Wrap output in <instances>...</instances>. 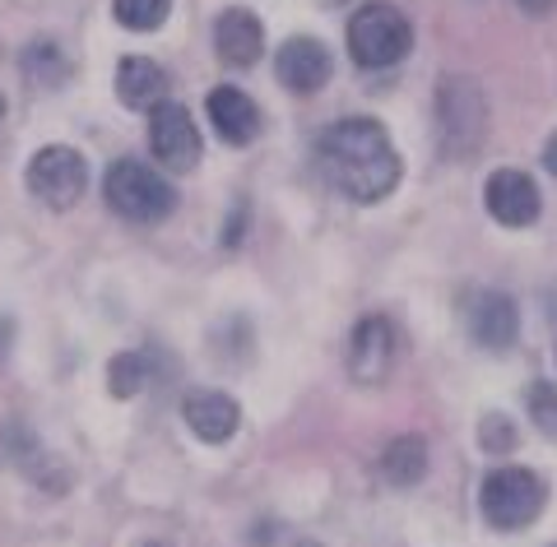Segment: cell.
Here are the masks:
<instances>
[{
    "label": "cell",
    "mask_w": 557,
    "mask_h": 547,
    "mask_svg": "<svg viewBox=\"0 0 557 547\" xmlns=\"http://www.w3.org/2000/svg\"><path fill=\"white\" fill-rule=\"evenodd\" d=\"M317 163L325 182L354 204H381L399 186V153L372 116H344L317 139Z\"/></svg>",
    "instance_id": "obj_1"
},
{
    "label": "cell",
    "mask_w": 557,
    "mask_h": 547,
    "mask_svg": "<svg viewBox=\"0 0 557 547\" xmlns=\"http://www.w3.org/2000/svg\"><path fill=\"white\" fill-rule=\"evenodd\" d=\"M548 506V483L539 478L534 469H520V464H502L483 478L479 487V510L483 520L502 529V534H520L530 529Z\"/></svg>",
    "instance_id": "obj_2"
},
{
    "label": "cell",
    "mask_w": 557,
    "mask_h": 547,
    "mask_svg": "<svg viewBox=\"0 0 557 547\" xmlns=\"http://www.w3.org/2000/svg\"><path fill=\"white\" fill-rule=\"evenodd\" d=\"M102 196H108L112 214L126 223H163L177 209V190L139 158H116L108 167V182H102Z\"/></svg>",
    "instance_id": "obj_3"
},
{
    "label": "cell",
    "mask_w": 557,
    "mask_h": 547,
    "mask_svg": "<svg viewBox=\"0 0 557 547\" xmlns=\"http://www.w3.org/2000/svg\"><path fill=\"white\" fill-rule=\"evenodd\" d=\"M409 47H413V28L386 0H372L348 20V57L362 70H391L409 57Z\"/></svg>",
    "instance_id": "obj_4"
},
{
    "label": "cell",
    "mask_w": 557,
    "mask_h": 547,
    "mask_svg": "<svg viewBox=\"0 0 557 547\" xmlns=\"http://www.w3.org/2000/svg\"><path fill=\"white\" fill-rule=\"evenodd\" d=\"M437 135L450 158H474V149L487 135V102L474 79L450 75L437 88Z\"/></svg>",
    "instance_id": "obj_5"
},
{
    "label": "cell",
    "mask_w": 557,
    "mask_h": 547,
    "mask_svg": "<svg viewBox=\"0 0 557 547\" xmlns=\"http://www.w3.org/2000/svg\"><path fill=\"white\" fill-rule=\"evenodd\" d=\"M28 190L47 209H75L84 200V190H89V163L70 145H47L28 163Z\"/></svg>",
    "instance_id": "obj_6"
},
{
    "label": "cell",
    "mask_w": 557,
    "mask_h": 547,
    "mask_svg": "<svg viewBox=\"0 0 557 547\" xmlns=\"http://www.w3.org/2000/svg\"><path fill=\"white\" fill-rule=\"evenodd\" d=\"M149 149L168 172H190L200 163V130L182 102L149 108Z\"/></svg>",
    "instance_id": "obj_7"
},
{
    "label": "cell",
    "mask_w": 557,
    "mask_h": 547,
    "mask_svg": "<svg viewBox=\"0 0 557 547\" xmlns=\"http://www.w3.org/2000/svg\"><path fill=\"white\" fill-rule=\"evenodd\" d=\"M483 204H487V214H493L502 227H530L539 219V209H544L534 176L520 172V167H497L493 176H487Z\"/></svg>",
    "instance_id": "obj_8"
},
{
    "label": "cell",
    "mask_w": 557,
    "mask_h": 547,
    "mask_svg": "<svg viewBox=\"0 0 557 547\" xmlns=\"http://www.w3.org/2000/svg\"><path fill=\"white\" fill-rule=\"evenodd\" d=\"M395 352H399L395 325L386 315H368V321H358L354 339H348V372H354V381H362V385H376V381L391 376Z\"/></svg>",
    "instance_id": "obj_9"
},
{
    "label": "cell",
    "mask_w": 557,
    "mask_h": 547,
    "mask_svg": "<svg viewBox=\"0 0 557 547\" xmlns=\"http://www.w3.org/2000/svg\"><path fill=\"white\" fill-rule=\"evenodd\" d=\"M330 70H335V61H330L325 42H317V38H288L274 57V75L284 79V88H293V94H317V88H325Z\"/></svg>",
    "instance_id": "obj_10"
},
{
    "label": "cell",
    "mask_w": 557,
    "mask_h": 547,
    "mask_svg": "<svg viewBox=\"0 0 557 547\" xmlns=\"http://www.w3.org/2000/svg\"><path fill=\"white\" fill-rule=\"evenodd\" d=\"M182 418L205 446H223V440L237 432L242 409H237V399L223 395V390H186L182 395Z\"/></svg>",
    "instance_id": "obj_11"
},
{
    "label": "cell",
    "mask_w": 557,
    "mask_h": 547,
    "mask_svg": "<svg viewBox=\"0 0 557 547\" xmlns=\"http://www.w3.org/2000/svg\"><path fill=\"white\" fill-rule=\"evenodd\" d=\"M214 51H219V61L233 70L256 65L260 51H265V24H260L251 10H223L214 20Z\"/></svg>",
    "instance_id": "obj_12"
},
{
    "label": "cell",
    "mask_w": 557,
    "mask_h": 547,
    "mask_svg": "<svg viewBox=\"0 0 557 547\" xmlns=\"http://www.w3.org/2000/svg\"><path fill=\"white\" fill-rule=\"evenodd\" d=\"M205 108H209V121H214L223 145H251V139L260 135V108L251 102V94H242V88H233V84L209 88Z\"/></svg>",
    "instance_id": "obj_13"
},
{
    "label": "cell",
    "mask_w": 557,
    "mask_h": 547,
    "mask_svg": "<svg viewBox=\"0 0 557 547\" xmlns=\"http://www.w3.org/2000/svg\"><path fill=\"white\" fill-rule=\"evenodd\" d=\"M469 330H474V339L493 352H507L520 334V311L507 293H479L474 307H469Z\"/></svg>",
    "instance_id": "obj_14"
},
{
    "label": "cell",
    "mask_w": 557,
    "mask_h": 547,
    "mask_svg": "<svg viewBox=\"0 0 557 547\" xmlns=\"http://www.w3.org/2000/svg\"><path fill=\"white\" fill-rule=\"evenodd\" d=\"M116 94L135 112L159 108L163 94H168V70L159 61H149V57H126L116 65Z\"/></svg>",
    "instance_id": "obj_15"
},
{
    "label": "cell",
    "mask_w": 557,
    "mask_h": 547,
    "mask_svg": "<svg viewBox=\"0 0 557 547\" xmlns=\"http://www.w3.org/2000/svg\"><path fill=\"white\" fill-rule=\"evenodd\" d=\"M381 473L395 483V487H413L418 478L428 473V446L418 436H399L386 446V455H381Z\"/></svg>",
    "instance_id": "obj_16"
},
{
    "label": "cell",
    "mask_w": 557,
    "mask_h": 547,
    "mask_svg": "<svg viewBox=\"0 0 557 547\" xmlns=\"http://www.w3.org/2000/svg\"><path fill=\"white\" fill-rule=\"evenodd\" d=\"M20 65H24V79L42 84V88H57L70 75V61H65V51L57 42H33L20 57Z\"/></svg>",
    "instance_id": "obj_17"
},
{
    "label": "cell",
    "mask_w": 557,
    "mask_h": 547,
    "mask_svg": "<svg viewBox=\"0 0 557 547\" xmlns=\"http://www.w3.org/2000/svg\"><path fill=\"white\" fill-rule=\"evenodd\" d=\"M149 385V358L145 352H116V358L108 362V390L116 399H131Z\"/></svg>",
    "instance_id": "obj_18"
},
{
    "label": "cell",
    "mask_w": 557,
    "mask_h": 547,
    "mask_svg": "<svg viewBox=\"0 0 557 547\" xmlns=\"http://www.w3.org/2000/svg\"><path fill=\"white\" fill-rule=\"evenodd\" d=\"M116 20L135 28V33H149V28H159L168 20V10H172V0H116Z\"/></svg>",
    "instance_id": "obj_19"
},
{
    "label": "cell",
    "mask_w": 557,
    "mask_h": 547,
    "mask_svg": "<svg viewBox=\"0 0 557 547\" xmlns=\"http://www.w3.org/2000/svg\"><path fill=\"white\" fill-rule=\"evenodd\" d=\"M525 403H530V422L539 427V436L557 440V385L553 381H534Z\"/></svg>",
    "instance_id": "obj_20"
},
{
    "label": "cell",
    "mask_w": 557,
    "mask_h": 547,
    "mask_svg": "<svg viewBox=\"0 0 557 547\" xmlns=\"http://www.w3.org/2000/svg\"><path fill=\"white\" fill-rule=\"evenodd\" d=\"M479 440H483L487 455H507V450H516V427L502 413H487L483 427H479Z\"/></svg>",
    "instance_id": "obj_21"
},
{
    "label": "cell",
    "mask_w": 557,
    "mask_h": 547,
    "mask_svg": "<svg viewBox=\"0 0 557 547\" xmlns=\"http://www.w3.org/2000/svg\"><path fill=\"white\" fill-rule=\"evenodd\" d=\"M544 167H548V172L557 176V135H553L548 145H544Z\"/></svg>",
    "instance_id": "obj_22"
},
{
    "label": "cell",
    "mask_w": 557,
    "mask_h": 547,
    "mask_svg": "<svg viewBox=\"0 0 557 547\" xmlns=\"http://www.w3.org/2000/svg\"><path fill=\"white\" fill-rule=\"evenodd\" d=\"M520 5H525L530 14H548V10L557 5V0H520Z\"/></svg>",
    "instance_id": "obj_23"
},
{
    "label": "cell",
    "mask_w": 557,
    "mask_h": 547,
    "mask_svg": "<svg viewBox=\"0 0 557 547\" xmlns=\"http://www.w3.org/2000/svg\"><path fill=\"white\" fill-rule=\"evenodd\" d=\"M321 5H348V0H321Z\"/></svg>",
    "instance_id": "obj_24"
},
{
    "label": "cell",
    "mask_w": 557,
    "mask_h": 547,
    "mask_svg": "<svg viewBox=\"0 0 557 547\" xmlns=\"http://www.w3.org/2000/svg\"><path fill=\"white\" fill-rule=\"evenodd\" d=\"M298 547H321V543H311V538H302V543H298Z\"/></svg>",
    "instance_id": "obj_25"
},
{
    "label": "cell",
    "mask_w": 557,
    "mask_h": 547,
    "mask_svg": "<svg viewBox=\"0 0 557 547\" xmlns=\"http://www.w3.org/2000/svg\"><path fill=\"white\" fill-rule=\"evenodd\" d=\"M0 121H5V98H0Z\"/></svg>",
    "instance_id": "obj_26"
},
{
    "label": "cell",
    "mask_w": 557,
    "mask_h": 547,
    "mask_svg": "<svg viewBox=\"0 0 557 547\" xmlns=\"http://www.w3.org/2000/svg\"><path fill=\"white\" fill-rule=\"evenodd\" d=\"M145 547H168V543H145Z\"/></svg>",
    "instance_id": "obj_27"
}]
</instances>
